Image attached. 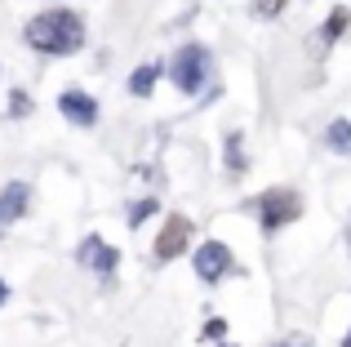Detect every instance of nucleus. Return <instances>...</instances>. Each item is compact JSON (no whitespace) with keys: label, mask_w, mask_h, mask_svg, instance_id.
Instances as JSON below:
<instances>
[{"label":"nucleus","mask_w":351,"mask_h":347,"mask_svg":"<svg viewBox=\"0 0 351 347\" xmlns=\"http://www.w3.org/2000/svg\"><path fill=\"white\" fill-rule=\"evenodd\" d=\"M23 40L36 53H49V58H67L85 45V18L76 9H40L36 18H27Z\"/></svg>","instance_id":"1"},{"label":"nucleus","mask_w":351,"mask_h":347,"mask_svg":"<svg viewBox=\"0 0 351 347\" xmlns=\"http://www.w3.org/2000/svg\"><path fill=\"white\" fill-rule=\"evenodd\" d=\"M249 209L258 214V227H263L267 236H276L280 227H289V223L302 218V196L293 187H267L258 200H249Z\"/></svg>","instance_id":"2"},{"label":"nucleus","mask_w":351,"mask_h":347,"mask_svg":"<svg viewBox=\"0 0 351 347\" xmlns=\"http://www.w3.org/2000/svg\"><path fill=\"white\" fill-rule=\"evenodd\" d=\"M169 80L182 89V94H200V89L209 85V71H214V53L205 49V45H196V40H187L178 53L169 58Z\"/></svg>","instance_id":"3"},{"label":"nucleus","mask_w":351,"mask_h":347,"mask_svg":"<svg viewBox=\"0 0 351 347\" xmlns=\"http://www.w3.org/2000/svg\"><path fill=\"white\" fill-rule=\"evenodd\" d=\"M191 263H196V276L205 280V285H223V280L236 272V254L227 250V241H205V245H196Z\"/></svg>","instance_id":"4"},{"label":"nucleus","mask_w":351,"mask_h":347,"mask_svg":"<svg viewBox=\"0 0 351 347\" xmlns=\"http://www.w3.org/2000/svg\"><path fill=\"white\" fill-rule=\"evenodd\" d=\"M187 245H191V218L169 214V218H165V227H160V236H156V259L173 263L178 254H187Z\"/></svg>","instance_id":"5"},{"label":"nucleus","mask_w":351,"mask_h":347,"mask_svg":"<svg viewBox=\"0 0 351 347\" xmlns=\"http://www.w3.org/2000/svg\"><path fill=\"white\" fill-rule=\"evenodd\" d=\"M76 259L85 263L89 272H98V280H112V276H116V267H120L116 245H107L103 236H85V241H80V250H76Z\"/></svg>","instance_id":"6"},{"label":"nucleus","mask_w":351,"mask_h":347,"mask_svg":"<svg viewBox=\"0 0 351 347\" xmlns=\"http://www.w3.org/2000/svg\"><path fill=\"white\" fill-rule=\"evenodd\" d=\"M58 112L67 116L76 130H89V125H98V103L85 94V89H62V94H58Z\"/></svg>","instance_id":"7"},{"label":"nucleus","mask_w":351,"mask_h":347,"mask_svg":"<svg viewBox=\"0 0 351 347\" xmlns=\"http://www.w3.org/2000/svg\"><path fill=\"white\" fill-rule=\"evenodd\" d=\"M27 209H32V187L27 182H5L0 187V232H9L18 218H27Z\"/></svg>","instance_id":"8"},{"label":"nucleus","mask_w":351,"mask_h":347,"mask_svg":"<svg viewBox=\"0 0 351 347\" xmlns=\"http://www.w3.org/2000/svg\"><path fill=\"white\" fill-rule=\"evenodd\" d=\"M223 165H227V178H245L249 156H245V134H240V130L223 134Z\"/></svg>","instance_id":"9"},{"label":"nucleus","mask_w":351,"mask_h":347,"mask_svg":"<svg viewBox=\"0 0 351 347\" xmlns=\"http://www.w3.org/2000/svg\"><path fill=\"white\" fill-rule=\"evenodd\" d=\"M347 27H351V9H347V5H334V9H329V18H325V27H320V45L343 40Z\"/></svg>","instance_id":"10"},{"label":"nucleus","mask_w":351,"mask_h":347,"mask_svg":"<svg viewBox=\"0 0 351 347\" xmlns=\"http://www.w3.org/2000/svg\"><path fill=\"white\" fill-rule=\"evenodd\" d=\"M160 62H143V67L129 76V94L134 98H152V89H156V80H160Z\"/></svg>","instance_id":"11"},{"label":"nucleus","mask_w":351,"mask_h":347,"mask_svg":"<svg viewBox=\"0 0 351 347\" xmlns=\"http://www.w3.org/2000/svg\"><path fill=\"white\" fill-rule=\"evenodd\" d=\"M325 147H329V152H338V156H351V121H347V116L329 121V130H325Z\"/></svg>","instance_id":"12"},{"label":"nucleus","mask_w":351,"mask_h":347,"mask_svg":"<svg viewBox=\"0 0 351 347\" xmlns=\"http://www.w3.org/2000/svg\"><path fill=\"white\" fill-rule=\"evenodd\" d=\"M156 209H160V205H156L152 196H147V200H134V205H129V214H125V223H129V227H134V232H138V227H143L147 218L156 214Z\"/></svg>","instance_id":"13"},{"label":"nucleus","mask_w":351,"mask_h":347,"mask_svg":"<svg viewBox=\"0 0 351 347\" xmlns=\"http://www.w3.org/2000/svg\"><path fill=\"white\" fill-rule=\"evenodd\" d=\"M249 5H254V14H258V18H276L285 5H289V0H249Z\"/></svg>","instance_id":"14"},{"label":"nucleus","mask_w":351,"mask_h":347,"mask_svg":"<svg viewBox=\"0 0 351 347\" xmlns=\"http://www.w3.org/2000/svg\"><path fill=\"white\" fill-rule=\"evenodd\" d=\"M32 112V98L23 94V89H14V94H9V116H27Z\"/></svg>","instance_id":"15"},{"label":"nucleus","mask_w":351,"mask_h":347,"mask_svg":"<svg viewBox=\"0 0 351 347\" xmlns=\"http://www.w3.org/2000/svg\"><path fill=\"white\" fill-rule=\"evenodd\" d=\"M267 347H316V343H311V334H285V339H276Z\"/></svg>","instance_id":"16"},{"label":"nucleus","mask_w":351,"mask_h":347,"mask_svg":"<svg viewBox=\"0 0 351 347\" xmlns=\"http://www.w3.org/2000/svg\"><path fill=\"white\" fill-rule=\"evenodd\" d=\"M223 334H227V325H223V321H209V325H205V334H200V339H223Z\"/></svg>","instance_id":"17"},{"label":"nucleus","mask_w":351,"mask_h":347,"mask_svg":"<svg viewBox=\"0 0 351 347\" xmlns=\"http://www.w3.org/2000/svg\"><path fill=\"white\" fill-rule=\"evenodd\" d=\"M5 298H9V285H5V276H0V307H5Z\"/></svg>","instance_id":"18"},{"label":"nucleus","mask_w":351,"mask_h":347,"mask_svg":"<svg viewBox=\"0 0 351 347\" xmlns=\"http://www.w3.org/2000/svg\"><path fill=\"white\" fill-rule=\"evenodd\" d=\"M343 347H351V330H347V334H343Z\"/></svg>","instance_id":"19"},{"label":"nucleus","mask_w":351,"mask_h":347,"mask_svg":"<svg viewBox=\"0 0 351 347\" xmlns=\"http://www.w3.org/2000/svg\"><path fill=\"white\" fill-rule=\"evenodd\" d=\"M223 347H232V343H223Z\"/></svg>","instance_id":"20"}]
</instances>
